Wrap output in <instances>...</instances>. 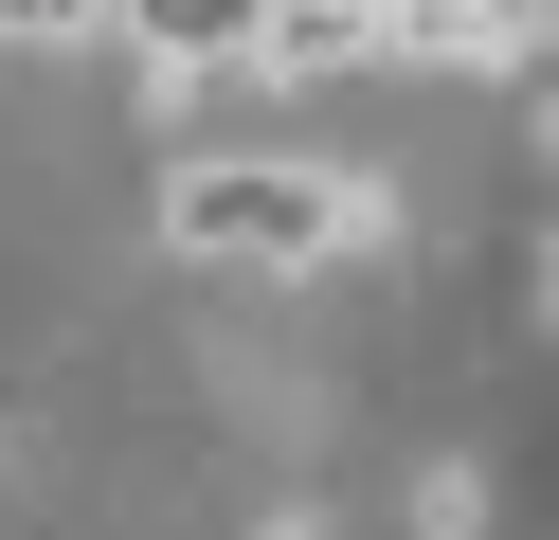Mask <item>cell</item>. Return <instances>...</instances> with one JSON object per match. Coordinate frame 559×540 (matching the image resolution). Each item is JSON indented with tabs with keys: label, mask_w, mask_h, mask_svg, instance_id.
I'll list each match as a JSON object with an SVG mask.
<instances>
[{
	"label": "cell",
	"mask_w": 559,
	"mask_h": 540,
	"mask_svg": "<svg viewBox=\"0 0 559 540\" xmlns=\"http://www.w3.org/2000/svg\"><path fill=\"white\" fill-rule=\"evenodd\" d=\"M163 235L199 271H325L343 235H379V199L325 180V163H181L163 180Z\"/></svg>",
	"instance_id": "obj_1"
},
{
	"label": "cell",
	"mask_w": 559,
	"mask_h": 540,
	"mask_svg": "<svg viewBox=\"0 0 559 540\" xmlns=\"http://www.w3.org/2000/svg\"><path fill=\"white\" fill-rule=\"evenodd\" d=\"M91 19L145 55V91H163V108H181L199 72H253V0H91Z\"/></svg>",
	"instance_id": "obj_2"
},
{
	"label": "cell",
	"mask_w": 559,
	"mask_h": 540,
	"mask_svg": "<svg viewBox=\"0 0 559 540\" xmlns=\"http://www.w3.org/2000/svg\"><path fill=\"white\" fill-rule=\"evenodd\" d=\"M271 540H325V523H271Z\"/></svg>",
	"instance_id": "obj_3"
}]
</instances>
